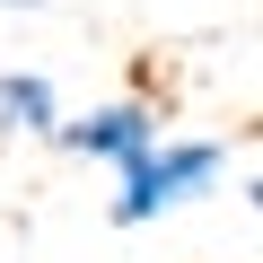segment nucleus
Segmentation results:
<instances>
[{
	"mask_svg": "<svg viewBox=\"0 0 263 263\" xmlns=\"http://www.w3.org/2000/svg\"><path fill=\"white\" fill-rule=\"evenodd\" d=\"M0 9H9V18H27V9H44V0H0Z\"/></svg>",
	"mask_w": 263,
	"mask_h": 263,
	"instance_id": "obj_4",
	"label": "nucleus"
},
{
	"mask_svg": "<svg viewBox=\"0 0 263 263\" xmlns=\"http://www.w3.org/2000/svg\"><path fill=\"white\" fill-rule=\"evenodd\" d=\"M53 149H70V158H97V167H132V158H149L158 149V105H141V97H114V105H97V114H62L53 123Z\"/></svg>",
	"mask_w": 263,
	"mask_h": 263,
	"instance_id": "obj_2",
	"label": "nucleus"
},
{
	"mask_svg": "<svg viewBox=\"0 0 263 263\" xmlns=\"http://www.w3.org/2000/svg\"><path fill=\"white\" fill-rule=\"evenodd\" d=\"M53 123H62V97L44 70H0V132L9 141H53Z\"/></svg>",
	"mask_w": 263,
	"mask_h": 263,
	"instance_id": "obj_3",
	"label": "nucleus"
},
{
	"mask_svg": "<svg viewBox=\"0 0 263 263\" xmlns=\"http://www.w3.org/2000/svg\"><path fill=\"white\" fill-rule=\"evenodd\" d=\"M219 176H228V149L219 141H158L149 158L123 167V193L105 202V228H149V219L219 193Z\"/></svg>",
	"mask_w": 263,
	"mask_h": 263,
	"instance_id": "obj_1",
	"label": "nucleus"
}]
</instances>
